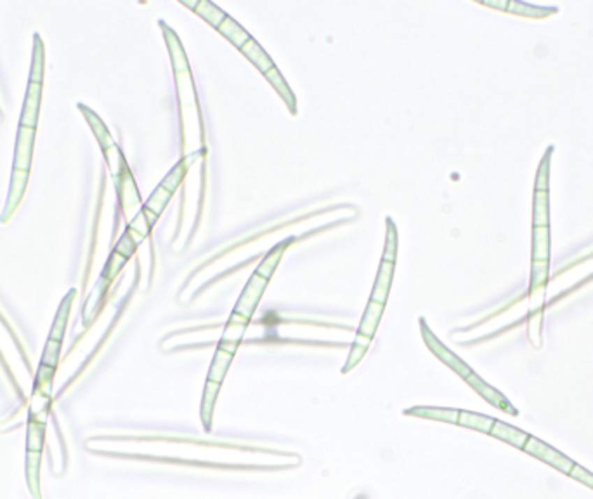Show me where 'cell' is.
Masks as SVG:
<instances>
[{"mask_svg": "<svg viewBox=\"0 0 593 499\" xmlns=\"http://www.w3.org/2000/svg\"><path fill=\"white\" fill-rule=\"evenodd\" d=\"M184 165H186L184 161H181V163H179L177 167H175L174 170H172L170 174H168L167 177L163 179V182L158 186L156 191L153 193V196H151L148 203H146L142 214H145L146 221H148L149 225H153L154 221L160 217V214L163 211L165 204L168 203L170 196L174 195V191L177 189V186L181 184L182 175H184V172L188 170V167H184Z\"/></svg>", "mask_w": 593, "mask_h": 499, "instance_id": "cell-6", "label": "cell"}, {"mask_svg": "<svg viewBox=\"0 0 593 499\" xmlns=\"http://www.w3.org/2000/svg\"><path fill=\"white\" fill-rule=\"evenodd\" d=\"M490 435H493V437H496V439L505 440V442L512 444V446H515L517 449H522L524 444H526V440H527V437H529V433L522 432V430H519V429H513V426L506 425V423L495 419V425H493V429H491Z\"/></svg>", "mask_w": 593, "mask_h": 499, "instance_id": "cell-12", "label": "cell"}, {"mask_svg": "<svg viewBox=\"0 0 593 499\" xmlns=\"http://www.w3.org/2000/svg\"><path fill=\"white\" fill-rule=\"evenodd\" d=\"M422 328H423V335H425V340H427V343H429L430 350L436 352V354L439 355V357L443 359V361L446 362V364L451 366V368L455 369V371L458 373V375L462 376V378L465 380V382H469L470 385H472L474 389H476L477 392L481 394V396L486 397V399L490 401L491 404L495 405V408H499V409H502V411L510 412V415H517V411L512 408V404H510V402L506 401L505 397L502 396V394L496 392L495 389H491V387L488 385V383H484L483 380H481L479 376H477L476 373H474L472 369L469 368V366L463 364V362L460 361V359L456 357L455 354H451V352L446 349V347L443 345V343L439 342V340L434 338V336L430 335L429 329L425 328V325H423V322H422Z\"/></svg>", "mask_w": 593, "mask_h": 499, "instance_id": "cell-2", "label": "cell"}, {"mask_svg": "<svg viewBox=\"0 0 593 499\" xmlns=\"http://www.w3.org/2000/svg\"><path fill=\"white\" fill-rule=\"evenodd\" d=\"M548 224H550L548 191H534L533 228H548Z\"/></svg>", "mask_w": 593, "mask_h": 499, "instance_id": "cell-13", "label": "cell"}, {"mask_svg": "<svg viewBox=\"0 0 593 499\" xmlns=\"http://www.w3.org/2000/svg\"><path fill=\"white\" fill-rule=\"evenodd\" d=\"M395 246H397V238H395V225L393 221H387V243L386 253H383L382 264H380L379 274H376L375 286H373L372 301L386 304L387 295H389L390 281H393L394 269H395Z\"/></svg>", "mask_w": 593, "mask_h": 499, "instance_id": "cell-5", "label": "cell"}, {"mask_svg": "<svg viewBox=\"0 0 593 499\" xmlns=\"http://www.w3.org/2000/svg\"><path fill=\"white\" fill-rule=\"evenodd\" d=\"M75 295H77V292H75V290H70V293H68V295L63 299V301H61L59 311H57L56 319H54L52 329H50V336L47 343H45L44 357H42V364L49 366V368H56L57 357H59L61 343H63L64 328H66L68 315H70V308L75 300Z\"/></svg>", "mask_w": 593, "mask_h": 499, "instance_id": "cell-7", "label": "cell"}, {"mask_svg": "<svg viewBox=\"0 0 593 499\" xmlns=\"http://www.w3.org/2000/svg\"><path fill=\"white\" fill-rule=\"evenodd\" d=\"M546 281H548V262L545 260L533 262V269H531V286H529L531 314H538V312H541V308H543Z\"/></svg>", "mask_w": 593, "mask_h": 499, "instance_id": "cell-10", "label": "cell"}, {"mask_svg": "<svg viewBox=\"0 0 593 499\" xmlns=\"http://www.w3.org/2000/svg\"><path fill=\"white\" fill-rule=\"evenodd\" d=\"M193 9H195V13L198 14V16H201L203 20H207L208 23H210L212 27H215V28L221 27L222 21L226 20V13H222V10L219 9L217 6H214V3L205 2V0L198 2L196 6L193 7Z\"/></svg>", "mask_w": 593, "mask_h": 499, "instance_id": "cell-17", "label": "cell"}, {"mask_svg": "<svg viewBox=\"0 0 593 499\" xmlns=\"http://www.w3.org/2000/svg\"><path fill=\"white\" fill-rule=\"evenodd\" d=\"M288 245L290 241L279 243L276 248H272L271 253L265 255V258L262 260V264L258 265L257 271L251 274L250 281L247 283L245 290H243L242 297H240L238 304H236L235 312H233L231 315V321H229L224 336H222L221 343H219L217 355H215V361L210 369V376H208L207 387H210L212 383H214L215 392H217V387L221 385L222 376H224L226 369H228L229 362H231L233 354H235L236 347H238V342L243 336V332H245L248 321H250L251 314H254V311L257 308L258 300H261L262 293H264L265 286H268L279 258L285 253Z\"/></svg>", "mask_w": 593, "mask_h": 499, "instance_id": "cell-1", "label": "cell"}, {"mask_svg": "<svg viewBox=\"0 0 593 499\" xmlns=\"http://www.w3.org/2000/svg\"><path fill=\"white\" fill-rule=\"evenodd\" d=\"M484 6L495 7V9L510 10V13L517 14V16H527V17H548L557 13L555 7H536L529 6V3L520 2H484Z\"/></svg>", "mask_w": 593, "mask_h": 499, "instance_id": "cell-11", "label": "cell"}, {"mask_svg": "<svg viewBox=\"0 0 593 499\" xmlns=\"http://www.w3.org/2000/svg\"><path fill=\"white\" fill-rule=\"evenodd\" d=\"M550 260V229L533 228V262Z\"/></svg>", "mask_w": 593, "mask_h": 499, "instance_id": "cell-15", "label": "cell"}, {"mask_svg": "<svg viewBox=\"0 0 593 499\" xmlns=\"http://www.w3.org/2000/svg\"><path fill=\"white\" fill-rule=\"evenodd\" d=\"M456 423L462 426H467V429H474V430H479V432L490 433L495 425V419L488 418V416H483V415H476V412L460 411L458 422Z\"/></svg>", "mask_w": 593, "mask_h": 499, "instance_id": "cell-16", "label": "cell"}, {"mask_svg": "<svg viewBox=\"0 0 593 499\" xmlns=\"http://www.w3.org/2000/svg\"><path fill=\"white\" fill-rule=\"evenodd\" d=\"M522 451L536 456L538 459H541V461L546 463V465L553 466V468H557L559 472L566 473V475H569L571 470H573V466H574L573 459H569L567 456H564L562 452L553 449V447L546 446L545 442H541V440H538L536 437H533V435L527 437Z\"/></svg>", "mask_w": 593, "mask_h": 499, "instance_id": "cell-8", "label": "cell"}, {"mask_svg": "<svg viewBox=\"0 0 593 499\" xmlns=\"http://www.w3.org/2000/svg\"><path fill=\"white\" fill-rule=\"evenodd\" d=\"M217 30L221 31V33L224 35V37L228 38L229 42H233V44H235L238 49H242L243 45L248 44V42L251 40L250 35H248L247 31L243 30V28L240 27V24L236 23L233 17H229V16H226V20L222 21L221 27H219Z\"/></svg>", "mask_w": 593, "mask_h": 499, "instance_id": "cell-14", "label": "cell"}, {"mask_svg": "<svg viewBox=\"0 0 593 499\" xmlns=\"http://www.w3.org/2000/svg\"><path fill=\"white\" fill-rule=\"evenodd\" d=\"M240 50H242V52L245 54L248 59H250L251 63H254L255 66H257L258 70H261L262 73H264V77L268 78V80L271 82L272 85H274V89L279 92V96H281V98L285 99L286 103H288L290 110L295 111V106H293V94H292V91H290V89L286 87V82L283 80V77H281V75H279V71L276 70V66H274V64H272V61L269 59V56L264 52V50H262L261 45H258L257 42H255L254 38H251V40L248 42V44L243 45V47L240 49Z\"/></svg>", "mask_w": 593, "mask_h": 499, "instance_id": "cell-4", "label": "cell"}, {"mask_svg": "<svg viewBox=\"0 0 593 499\" xmlns=\"http://www.w3.org/2000/svg\"><path fill=\"white\" fill-rule=\"evenodd\" d=\"M569 477H573V479H576L578 482L585 484V486H588V487H590V489H593V473L587 472V470L581 468V466L576 465V463H574V466H573V470H571Z\"/></svg>", "mask_w": 593, "mask_h": 499, "instance_id": "cell-18", "label": "cell"}, {"mask_svg": "<svg viewBox=\"0 0 593 499\" xmlns=\"http://www.w3.org/2000/svg\"><path fill=\"white\" fill-rule=\"evenodd\" d=\"M34 40V59H31L30 80H28L23 111H21L20 118V127L28 128H37L42 104V91H44V42H42L38 33H35Z\"/></svg>", "mask_w": 593, "mask_h": 499, "instance_id": "cell-3", "label": "cell"}, {"mask_svg": "<svg viewBox=\"0 0 593 499\" xmlns=\"http://www.w3.org/2000/svg\"><path fill=\"white\" fill-rule=\"evenodd\" d=\"M35 132H37V128H28V127L17 128V139H16V151H14L13 172L30 175L31 158H34Z\"/></svg>", "mask_w": 593, "mask_h": 499, "instance_id": "cell-9", "label": "cell"}]
</instances>
